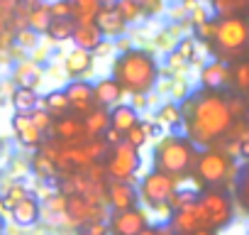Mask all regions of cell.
I'll return each mask as SVG.
<instances>
[{"label": "cell", "instance_id": "6da1fadb", "mask_svg": "<svg viewBox=\"0 0 249 235\" xmlns=\"http://www.w3.org/2000/svg\"><path fill=\"white\" fill-rule=\"evenodd\" d=\"M181 113H183V135L196 145V147H210L217 145L234 118L227 105V96L215 88H198L196 93H188L181 100Z\"/></svg>", "mask_w": 249, "mask_h": 235}, {"label": "cell", "instance_id": "7a4b0ae2", "mask_svg": "<svg viewBox=\"0 0 249 235\" xmlns=\"http://www.w3.org/2000/svg\"><path fill=\"white\" fill-rule=\"evenodd\" d=\"M110 76L130 96L132 93H149L152 88H157V83L161 78V66L152 52L130 47L115 57Z\"/></svg>", "mask_w": 249, "mask_h": 235}, {"label": "cell", "instance_id": "3957f363", "mask_svg": "<svg viewBox=\"0 0 249 235\" xmlns=\"http://www.w3.org/2000/svg\"><path fill=\"white\" fill-rule=\"evenodd\" d=\"M200 147H196L186 135H161L154 145V167L174 176L176 181H183L193 174L196 159Z\"/></svg>", "mask_w": 249, "mask_h": 235}, {"label": "cell", "instance_id": "277c9868", "mask_svg": "<svg viewBox=\"0 0 249 235\" xmlns=\"http://www.w3.org/2000/svg\"><path fill=\"white\" fill-rule=\"evenodd\" d=\"M210 49H213L215 59H222V61L244 59V54L249 52V18L247 15L217 18Z\"/></svg>", "mask_w": 249, "mask_h": 235}, {"label": "cell", "instance_id": "5b68a950", "mask_svg": "<svg viewBox=\"0 0 249 235\" xmlns=\"http://www.w3.org/2000/svg\"><path fill=\"white\" fill-rule=\"evenodd\" d=\"M239 169L234 167V159L227 150H220L215 145L210 147H203L198 152V159H196V169L193 174L198 176V181L203 186H220L225 181H230Z\"/></svg>", "mask_w": 249, "mask_h": 235}, {"label": "cell", "instance_id": "8992f818", "mask_svg": "<svg viewBox=\"0 0 249 235\" xmlns=\"http://www.w3.org/2000/svg\"><path fill=\"white\" fill-rule=\"evenodd\" d=\"M198 203L203 208V215H205V225L210 230H222L225 225L232 223V215H234V203H232V196L227 191H222L220 186H205V191L198 194Z\"/></svg>", "mask_w": 249, "mask_h": 235}, {"label": "cell", "instance_id": "52a82bcc", "mask_svg": "<svg viewBox=\"0 0 249 235\" xmlns=\"http://www.w3.org/2000/svg\"><path fill=\"white\" fill-rule=\"evenodd\" d=\"M142 167V157L140 150L132 147L130 142H117L107 150L105 155V172L110 179H120V181H132L137 176Z\"/></svg>", "mask_w": 249, "mask_h": 235}, {"label": "cell", "instance_id": "ba28073f", "mask_svg": "<svg viewBox=\"0 0 249 235\" xmlns=\"http://www.w3.org/2000/svg\"><path fill=\"white\" fill-rule=\"evenodd\" d=\"M176 184L178 181L174 176H169L166 172H161V169L154 167L140 181V189H137L140 191V201L147 203L149 208H159L161 203H169L171 194L176 191Z\"/></svg>", "mask_w": 249, "mask_h": 235}, {"label": "cell", "instance_id": "9c48e42d", "mask_svg": "<svg viewBox=\"0 0 249 235\" xmlns=\"http://www.w3.org/2000/svg\"><path fill=\"white\" fill-rule=\"evenodd\" d=\"M49 135L54 140H59L61 145H81L90 137L88 130H86V123H83V115H78V113L59 115L52 125V130H49Z\"/></svg>", "mask_w": 249, "mask_h": 235}, {"label": "cell", "instance_id": "30bf717a", "mask_svg": "<svg viewBox=\"0 0 249 235\" xmlns=\"http://www.w3.org/2000/svg\"><path fill=\"white\" fill-rule=\"evenodd\" d=\"M10 128H13V135H15V140H18L20 147H25V150H39V147L44 145L47 133H42V130L32 123L30 113L15 110V115L10 118Z\"/></svg>", "mask_w": 249, "mask_h": 235}, {"label": "cell", "instance_id": "8fae6325", "mask_svg": "<svg viewBox=\"0 0 249 235\" xmlns=\"http://www.w3.org/2000/svg\"><path fill=\"white\" fill-rule=\"evenodd\" d=\"M110 235H137L142 228L149 225V218L142 208H124V211H112L107 218Z\"/></svg>", "mask_w": 249, "mask_h": 235}, {"label": "cell", "instance_id": "7c38bea8", "mask_svg": "<svg viewBox=\"0 0 249 235\" xmlns=\"http://www.w3.org/2000/svg\"><path fill=\"white\" fill-rule=\"evenodd\" d=\"M105 203L110 211H124V208H135L140 203V191L132 181H120L110 179L105 186Z\"/></svg>", "mask_w": 249, "mask_h": 235}, {"label": "cell", "instance_id": "4fadbf2b", "mask_svg": "<svg viewBox=\"0 0 249 235\" xmlns=\"http://www.w3.org/2000/svg\"><path fill=\"white\" fill-rule=\"evenodd\" d=\"M169 223L174 225V230H176L178 235H183V233H193V230H200V228H208L198 198H196L193 203H188V206L174 211L171 218H169ZM208 230H210V228H208Z\"/></svg>", "mask_w": 249, "mask_h": 235}, {"label": "cell", "instance_id": "5bb4252c", "mask_svg": "<svg viewBox=\"0 0 249 235\" xmlns=\"http://www.w3.org/2000/svg\"><path fill=\"white\" fill-rule=\"evenodd\" d=\"M64 91H66V96H69V103H71V110H73V113L86 115L90 108H95L93 83H90V81H86V78H73Z\"/></svg>", "mask_w": 249, "mask_h": 235}, {"label": "cell", "instance_id": "9a60e30c", "mask_svg": "<svg viewBox=\"0 0 249 235\" xmlns=\"http://www.w3.org/2000/svg\"><path fill=\"white\" fill-rule=\"evenodd\" d=\"M95 69V54L81 47H73L64 59V71L69 78H86Z\"/></svg>", "mask_w": 249, "mask_h": 235}, {"label": "cell", "instance_id": "2e32d148", "mask_svg": "<svg viewBox=\"0 0 249 235\" xmlns=\"http://www.w3.org/2000/svg\"><path fill=\"white\" fill-rule=\"evenodd\" d=\"M93 22L98 25V30H100L103 37H107V39L122 37L124 32H127V27H130L127 22L120 18V13L115 10V5H100V10H98V15H95Z\"/></svg>", "mask_w": 249, "mask_h": 235}, {"label": "cell", "instance_id": "e0dca14e", "mask_svg": "<svg viewBox=\"0 0 249 235\" xmlns=\"http://www.w3.org/2000/svg\"><path fill=\"white\" fill-rule=\"evenodd\" d=\"M198 78H200V86L203 88L222 91L225 86H230V64L222 61V59H213V61L203 64Z\"/></svg>", "mask_w": 249, "mask_h": 235}, {"label": "cell", "instance_id": "ac0fdd59", "mask_svg": "<svg viewBox=\"0 0 249 235\" xmlns=\"http://www.w3.org/2000/svg\"><path fill=\"white\" fill-rule=\"evenodd\" d=\"M8 215H10L13 223H18L20 228H32V225L42 218V203H39V198H35V196L30 194V196H25L22 201H18V203L10 208Z\"/></svg>", "mask_w": 249, "mask_h": 235}, {"label": "cell", "instance_id": "d6986e66", "mask_svg": "<svg viewBox=\"0 0 249 235\" xmlns=\"http://www.w3.org/2000/svg\"><path fill=\"white\" fill-rule=\"evenodd\" d=\"M44 81V69L42 64L32 59H20L13 66V83L15 86H27V88H39Z\"/></svg>", "mask_w": 249, "mask_h": 235}, {"label": "cell", "instance_id": "ffe728a7", "mask_svg": "<svg viewBox=\"0 0 249 235\" xmlns=\"http://www.w3.org/2000/svg\"><path fill=\"white\" fill-rule=\"evenodd\" d=\"M93 98H95V105H103V108H112L115 103H120L124 98V88L112 78H100L98 83H93Z\"/></svg>", "mask_w": 249, "mask_h": 235}, {"label": "cell", "instance_id": "44dd1931", "mask_svg": "<svg viewBox=\"0 0 249 235\" xmlns=\"http://www.w3.org/2000/svg\"><path fill=\"white\" fill-rule=\"evenodd\" d=\"M140 123V110L132 105V103H115L112 108H110V125L112 128H117L122 135L127 133L132 125H137Z\"/></svg>", "mask_w": 249, "mask_h": 235}, {"label": "cell", "instance_id": "7402d4cb", "mask_svg": "<svg viewBox=\"0 0 249 235\" xmlns=\"http://www.w3.org/2000/svg\"><path fill=\"white\" fill-rule=\"evenodd\" d=\"M103 39L105 37H103V32L98 30L95 22H76V30H73V37H71L73 47H81V49L93 52Z\"/></svg>", "mask_w": 249, "mask_h": 235}, {"label": "cell", "instance_id": "603a6c76", "mask_svg": "<svg viewBox=\"0 0 249 235\" xmlns=\"http://www.w3.org/2000/svg\"><path fill=\"white\" fill-rule=\"evenodd\" d=\"M83 123H86V130L90 137H100L110 128V110L103 105H95L83 115Z\"/></svg>", "mask_w": 249, "mask_h": 235}, {"label": "cell", "instance_id": "cb8c5ba5", "mask_svg": "<svg viewBox=\"0 0 249 235\" xmlns=\"http://www.w3.org/2000/svg\"><path fill=\"white\" fill-rule=\"evenodd\" d=\"M52 20H54V15H52V8H49V3H42V0H39V3H37L35 8H30V10H27L25 25H27L30 30H35L37 35H44Z\"/></svg>", "mask_w": 249, "mask_h": 235}, {"label": "cell", "instance_id": "d4e9b609", "mask_svg": "<svg viewBox=\"0 0 249 235\" xmlns=\"http://www.w3.org/2000/svg\"><path fill=\"white\" fill-rule=\"evenodd\" d=\"M73 30H76V20L73 18H54L47 27V39L54 42V44H64L73 37Z\"/></svg>", "mask_w": 249, "mask_h": 235}, {"label": "cell", "instance_id": "484cf974", "mask_svg": "<svg viewBox=\"0 0 249 235\" xmlns=\"http://www.w3.org/2000/svg\"><path fill=\"white\" fill-rule=\"evenodd\" d=\"M154 120L161 125V128H181V120H183V113H181V103L176 100H169V103H161L157 108V115Z\"/></svg>", "mask_w": 249, "mask_h": 235}, {"label": "cell", "instance_id": "4316f807", "mask_svg": "<svg viewBox=\"0 0 249 235\" xmlns=\"http://www.w3.org/2000/svg\"><path fill=\"white\" fill-rule=\"evenodd\" d=\"M10 103H13L15 110H25V113H30L32 108L39 105V93H37V88L15 86V91H13V96H10Z\"/></svg>", "mask_w": 249, "mask_h": 235}, {"label": "cell", "instance_id": "83f0119b", "mask_svg": "<svg viewBox=\"0 0 249 235\" xmlns=\"http://www.w3.org/2000/svg\"><path fill=\"white\" fill-rule=\"evenodd\" d=\"M42 108H47V110H49L54 118L71 113V103H69V96H66V91H59V88H54V91H49L47 96H42Z\"/></svg>", "mask_w": 249, "mask_h": 235}, {"label": "cell", "instance_id": "f1b7e54d", "mask_svg": "<svg viewBox=\"0 0 249 235\" xmlns=\"http://www.w3.org/2000/svg\"><path fill=\"white\" fill-rule=\"evenodd\" d=\"M230 86L239 93H249V59H237L230 66Z\"/></svg>", "mask_w": 249, "mask_h": 235}, {"label": "cell", "instance_id": "f546056e", "mask_svg": "<svg viewBox=\"0 0 249 235\" xmlns=\"http://www.w3.org/2000/svg\"><path fill=\"white\" fill-rule=\"evenodd\" d=\"M234 196H237V203L244 213H249V159L244 162V167L237 172V179H234Z\"/></svg>", "mask_w": 249, "mask_h": 235}, {"label": "cell", "instance_id": "4dcf8cb0", "mask_svg": "<svg viewBox=\"0 0 249 235\" xmlns=\"http://www.w3.org/2000/svg\"><path fill=\"white\" fill-rule=\"evenodd\" d=\"M115 10L120 13V18L127 25H137V22H142L147 18L137 0H115Z\"/></svg>", "mask_w": 249, "mask_h": 235}, {"label": "cell", "instance_id": "1f68e13d", "mask_svg": "<svg viewBox=\"0 0 249 235\" xmlns=\"http://www.w3.org/2000/svg\"><path fill=\"white\" fill-rule=\"evenodd\" d=\"M100 10V0H73V20L76 22H93Z\"/></svg>", "mask_w": 249, "mask_h": 235}, {"label": "cell", "instance_id": "d6a6232c", "mask_svg": "<svg viewBox=\"0 0 249 235\" xmlns=\"http://www.w3.org/2000/svg\"><path fill=\"white\" fill-rule=\"evenodd\" d=\"M213 8L217 18L225 15H244L247 13V0H213Z\"/></svg>", "mask_w": 249, "mask_h": 235}, {"label": "cell", "instance_id": "836d02e7", "mask_svg": "<svg viewBox=\"0 0 249 235\" xmlns=\"http://www.w3.org/2000/svg\"><path fill=\"white\" fill-rule=\"evenodd\" d=\"M174 49H176L188 64H198V61H200V59H198V39H196V37H181Z\"/></svg>", "mask_w": 249, "mask_h": 235}, {"label": "cell", "instance_id": "e575fe53", "mask_svg": "<svg viewBox=\"0 0 249 235\" xmlns=\"http://www.w3.org/2000/svg\"><path fill=\"white\" fill-rule=\"evenodd\" d=\"M227 96V105H230V113L234 120H242V118L249 115V105H247V96H242L239 91L234 93H225Z\"/></svg>", "mask_w": 249, "mask_h": 235}, {"label": "cell", "instance_id": "d590c367", "mask_svg": "<svg viewBox=\"0 0 249 235\" xmlns=\"http://www.w3.org/2000/svg\"><path fill=\"white\" fill-rule=\"evenodd\" d=\"M30 118H32V123H35V125H37L42 133H47V135H49V130H52L54 120H56V118H54V115H52L47 108H39V105L30 110Z\"/></svg>", "mask_w": 249, "mask_h": 235}, {"label": "cell", "instance_id": "8d00e7d4", "mask_svg": "<svg viewBox=\"0 0 249 235\" xmlns=\"http://www.w3.org/2000/svg\"><path fill=\"white\" fill-rule=\"evenodd\" d=\"M15 44H18V47H22L25 52H32V49L39 44V35L25 25V27H20V30L15 32Z\"/></svg>", "mask_w": 249, "mask_h": 235}, {"label": "cell", "instance_id": "74e56055", "mask_svg": "<svg viewBox=\"0 0 249 235\" xmlns=\"http://www.w3.org/2000/svg\"><path fill=\"white\" fill-rule=\"evenodd\" d=\"M196 198H198V191H193V189H176L171 194V198H169V206H171V211H178V208L193 203Z\"/></svg>", "mask_w": 249, "mask_h": 235}, {"label": "cell", "instance_id": "f35d334b", "mask_svg": "<svg viewBox=\"0 0 249 235\" xmlns=\"http://www.w3.org/2000/svg\"><path fill=\"white\" fill-rule=\"evenodd\" d=\"M215 25H217V18H215V20H213V18H208L205 22L193 25V37H196L198 42L210 44V42H213V37H215Z\"/></svg>", "mask_w": 249, "mask_h": 235}, {"label": "cell", "instance_id": "ab89813d", "mask_svg": "<svg viewBox=\"0 0 249 235\" xmlns=\"http://www.w3.org/2000/svg\"><path fill=\"white\" fill-rule=\"evenodd\" d=\"M3 196H5V203H8V208H13L18 201H22L25 196H30V189H27L22 181H13V184L5 189V194H3Z\"/></svg>", "mask_w": 249, "mask_h": 235}, {"label": "cell", "instance_id": "60d3db41", "mask_svg": "<svg viewBox=\"0 0 249 235\" xmlns=\"http://www.w3.org/2000/svg\"><path fill=\"white\" fill-rule=\"evenodd\" d=\"M122 137H124V142H130V145H132V147H137V150H142V147L149 142V137L144 135V130H142V125H140V123H137V125H132V128H130L127 133H124Z\"/></svg>", "mask_w": 249, "mask_h": 235}, {"label": "cell", "instance_id": "b9f144b4", "mask_svg": "<svg viewBox=\"0 0 249 235\" xmlns=\"http://www.w3.org/2000/svg\"><path fill=\"white\" fill-rule=\"evenodd\" d=\"M78 235H110V225L105 220H90V223L81 225Z\"/></svg>", "mask_w": 249, "mask_h": 235}, {"label": "cell", "instance_id": "7bdbcfd3", "mask_svg": "<svg viewBox=\"0 0 249 235\" xmlns=\"http://www.w3.org/2000/svg\"><path fill=\"white\" fill-rule=\"evenodd\" d=\"M49 8L54 18H73V0H54Z\"/></svg>", "mask_w": 249, "mask_h": 235}, {"label": "cell", "instance_id": "ee69618b", "mask_svg": "<svg viewBox=\"0 0 249 235\" xmlns=\"http://www.w3.org/2000/svg\"><path fill=\"white\" fill-rule=\"evenodd\" d=\"M140 125H142V130H144V135L149 137V140H159L161 135H164V128L157 123V120H149V118H140Z\"/></svg>", "mask_w": 249, "mask_h": 235}, {"label": "cell", "instance_id": "f6af8a7d", "mask_svg": "<svg viewBox=\"0 0 249 235\" xmlns=\"http://www.w3.org/2000/svg\"><path fill=\"white\" fill-rule=\"evenodd\" d=\"M137 3L142 5V10H144L147 18H157V15L164 13V8H166L164 0H137Z\"/></svg>", "mask_w": 249, "mask_h": 235}, {"label": "cell", "instance_id": "bcb514c9", "mask_svg": "<svg viewBox=\"0 0 249 235\" xmlns=\"http://www.w3.org/2000/svg\"><path fill=\"white\" fill-rule=\"evenodd\" d=\"M112 52H115V42H112V39H103V42H100V44L93 49L95 59H107Z\"/></svg>", "mask_w": 249, "mask_h": 235}, {"label": "cell", "instance_id": "7dc6e473", "mask_svg": "<svg viewBox=\"0 0 249 235\" xmlns=\"http://www.w3.org/2000/svg\"><path fill=\"white\" fill-rule=\"evenodd\" d=\"M208 18H210V15H208V10H205L200 3H198V5H196V8L188 13V20H191V25H200V22H205Z\"/></svg>", "mask_w": 249, "mask_h": 235}, {"label": "cell", "instance_id": "c3c4849f", "mask_svg": "<svg viewBox=\"0 0 249 235\" xmlns=\"http://www.w3.org/2000/svg\"><path fill=\"white\" fill-rule=\"evenodd\" d=\"M176 42L178 39H171V32H159L157 35V39H154V44H157V49H171V47H176Z\"/></svg>", "mask_w": 249, "mask_h": 235}, {"label": "cell", "instance_id": "681fc988", "mask_svg": "<svg viewBox=\"0 0 249 235\" xmlns=\"http://www.w3.org/2000/svg\"><path fill=\"white\" fill-rule=\"evenodd\" d=\"M100 137L107 142V147H112V145H117V142H122V140H124V137H122V133H120L117 128H112V125H110V128H107V130H105Z\"/></svg>", "mask_w": 249, "mask_h": 235}, {"label": "cell", "instance_id": "f907efd6", "mask_svg": "<svg viewBox=\"0 0 249 235\" xmlns=\"http://www.w3.org/2000/svg\"><path fill=\"white\" fill-rule=\"evenodd\" d=\"M32 61H37V64H44V61H49V47L47 44H37L35 49H32V57H30Z\"/></svg>", "mask_w": 249, "mask_h": 235}, {"label": "cell", "instance_id": "816d5d0a", "mask_svg": "<svg viewBox=\"0 0 249 235\" xmlns=\"http://www.w3.org/2000/svg\"><path fill=\"white\" fill-rule=\"evenodd\" d=\"M130 103H132V105H135V108L142 113V110L149 105V98H147V93H132V100H130Z\"/></svg>", "mask_w": 249, "mask_h": 235}, {"label": "cell", "instance_id": "f5cc1de1", "mask_svg": "<svg viewBox=\"0 0 249 235\" xmlns=\"http://www.w3.org/2000/svg\"><path fill=\"white\" fill-rule=\"evenodd\" d=\"M130 47H132V44H130V39L124 37V35H122L120 39H115V49H120V52H124V49H130Z\"/></svg>", "mask_w": 249, "mask_h": 235}, {"label": "cell", "instance_id": "db71d44e", "mask_svg": "<svg viewBox=\"0 0 249 235\" xmlns=\"http://www.w3.org/2000/svg\"><path fill=\"white\" fill-rule=\"evenodd\" d=\"M137 235H159V225H147V228H142Z\"/></svg>", "mask_w": 249, "mask_h": 235}, {"label": "cell", "instance_id": "11a10c76", "mask_svg": "<svg viewBox=\"0 0 249 235\" xmlns=\"http://www.w3.org/2000/svg\"><path fill=\"white\" fill-rule=\"evenodd\" d=\"M183 235H215V230H208V228H200V230H193V233H183Z\"/></svg>", "mask_w": 249, "mask_h": 235}, {"label": "cell", "instance_id": "9f6ffc18", "mask_svg": "<svg viewBox=\"0 0 249 235\" xmlns=\"http://www.w3.org/2000/svg\"><path fill=\"white\" fill-rule=\"evenodd\" d=\"M0 213H10V208H8V203H5V196H0Z\"/></svg>", "mask_w": 249, "mask_h": 235}, {"label": "cell", "instance_id": "6f0895ef", "mask_svg": "<svg viewBox=\"0 0 249 235\" xmlns=\"http://www.w3.org/2000/svg\"><path fill=\"white\" fill-rule=\"evenodd\" d=\"M0 235H5V223H3V218H0Z\"/></svg>", "mask_w": 249, "mask_h": 235}, {"label": "cell", "instance_id": "680465c9", "mask_svg": "<svg viewBox=\"0 0 249 235\" xmlns=\"http://www.w3.org/2000/svg\"><path fill=\"white\" fill-rule=\"evenodd\" d=\"M100 5H115V0H100Z\"/></svg>", "mask_w": 249, "mask_h": 235}, {"label": "cell", "instance_id": "91938a15", "mask_svg": "<svg viewBox=\"0 0 249 235\" xmlns=\"http://www.w3.org/2000/svg\"><path fill=\"white\" fill-rule=\"evenodd\" d=\"M247 137H249V115H247Z\"/></svg>", "mask_w": 249, "mask_h": 235}, {"label": "cell", "instance_id": "94428289", "mask_svg": "<svg viewBox=\"0 0 249 235\" xmlns=\"http://www.w3.org/2000/svg\"><path fill=\"white\" fill-rule=\"evenodd\" d=\"M247 13H249V0H247Z\"/></svg>", "mask_w": 249, "mask_h": 235}, {"label": "cell", "instance_id": "6125c7cd", "mask_svg": "<svg viewBox=\"0 0 249 235\" xmlns=\"http://www.w3.org/2000/svg\"><path fill=\"white\" fill-rule=\"evenodd\" d=\"M247 105H249V93H247Z\"/></svg>", "mask_w": 249, "mask_h": 235}]
</instances>
